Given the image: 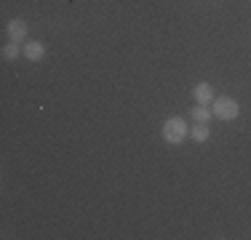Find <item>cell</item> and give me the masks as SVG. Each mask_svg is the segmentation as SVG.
I'll return each mask as SVG.
<instances>
[{
  "label": "cell",
  "mask_w": 251,
  "mask_h": 240,
  "mask_svg": "<svg viewBox=\"0 0 251 240\" xmlns=\"http://www.w3.org/2000/svg\"><path fill=\"white\" fill-rule=\"evenodd\" d=\"M163 142L166 144H171V147H179L184 139L190 136V128H187V120H184L182 115H171V118H166V123H163Z\"/></svg>",
  "instance_id": "obj_1"
},
{
  "label": "cell",
  "mask_w": 251,
  "mask_h": 240,
  "mask_svg": "<svg viewBox=\"0 0 251 240\" xmlns=\"http://www.w3.org/2000/svg\"><path fill=\"white\" fill-rule=\"evenodd\" d=\"M211 112H214V118H219V120H235L241 115V104H238L235 99H230V96H217V99L211 101Z\"/></svg>",
  "instance_id": "obj_2"
},
{
  "label": "cell",
  "mask_w": 251,
  "mask_h": 240,
  "mask_svg": "<svg viewBox=\"0 0 251 240\" xmlns=\"http://www.w3.org/2000/svg\"><path fill=\"white\" fill-rule=\"evenodd\" d=\"M190 94H193L195 104H211V101L217 99V94H214V86H211V83H206V80L195 83Z\"/></svg>",
  "instance_id": "obj_3"
},
{
  "label": "cell",
  "mask_w": 251,
  "mask_h": 240,
  "mask_svg": "<svg viewBox=\"0 0 251 240\" xmlns=\"http://www.w3.org/2000/svg\"><path fill=\"white\" fill-rule=\"evenodd\" d=\"M5 32H8V40H14V43H25L27 40V22L25 19H11L8 27H5Z\"/></svg>",
  "instance_id": "obj_4"
},
{
  "label": "cell",
  "mask_w": 251,
  "mask_h": 240,
  "mask_svg": "<svg viewBox=\"0 0 251 240\" xmlns=\"http://www.w3.org/2000/svg\"><path fill=\"white\" fill-rule=\"evenodd\" d=\"M43 56H46V46L40 43V40H29V43H25V59H29V62H40Z\"/></svg>",
  "instance_id": "obj_5"
},
{
  "label": "cell",
  "mask_w": 251,
  "mask_h": 240,
  "mask_svg": "<svg viewBox=\"0 0 251 240\" xmlns=\"http://www.w3.org/2000/svg\"><path fill=\"white\" fill-rule=\"evenodd\" d=\"M190 139L195 144H203L211 139V128H208V123H195L193 128H190Z\"/></svg>",
  "instance_id": "obj_6"
},
{
  "label": "cell",
  "mask_w": 251,
  "mask_h": 240,
  "mask_svg": "<svg viewBox=\"0 0 251 240\" xmlns=\"http://www.w3.org/2000/svg\"><path fill=\"white\" fill-rule=\"evenodd\" d=\"M190 118H193V123H208V120L214 118L211 112V104H198L190 110Z\"/></svg>",
  "instance_id": "obj_7"
},
{
  "label": "cell",
  "mask_w": 251,
  "mask_h": 240,
  "mask_svg": "<svg viewBox=\"0 0 251 240\" xmlns=\"http://www.w3.org/2000/svg\"><path fill=\"white\" fill-rule=\"evenodd\" d=\"M0 53H3L5 62H16V59H19L22 53H25V48H22L19 43H14V40H8V43L3 46V51H0Z\"/></svg>",
  "instance_id": "obj_8"
}]
</instances>
